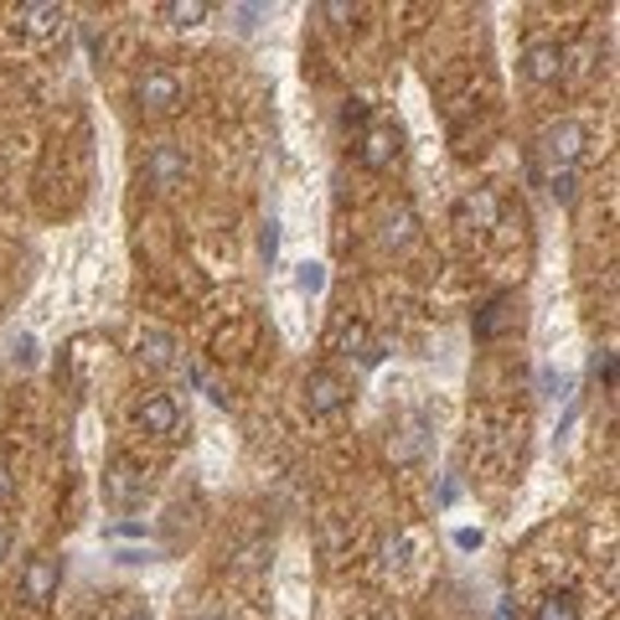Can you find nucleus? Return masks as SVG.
Masks as SVG:
<instances>
[{"label": "nucleus", "instance_id": "11", "mask_svg": "<svg viewBox=\"0 0 620 620\" xmlns=\"http://www.w3.org/2000/svg\"><path fill=\"white\" fill-rule=\"evenodd\" d=\"M58 26H62V5H52V0L16 5V32H26V37H52Z\"/></svg>", "mask_w": 620, "mask_h": 620}, {"label": "nucleus", "instance_id": "20", "mask_svg": "<svg viewBox=\"0 0 620 620\" xmlns=\"http://www.w3.org/2000/svg\"><path fill=\"white\" fill-rule=\"evenodd\" d=\"M336 347L347 351V357H351V351H357V357H362V351L372 347V342H368V326H362V321H351V326L342 331V342H336Z\"/></svg>", "mask_w": 620, "mask_h": 620}, {"label": "nucleus", "instance_id": "22", "mask_svg": "<svg viewBox=\"0 0 620 620\" xmlns=\"http://www.w3.org/2000/svg\"><path fill=\"white\" fill-rule=\"evenodd\" d=\"M295 285H300L306 295H315L321 285H326V270H321V264H300V274H295Z\"/></svg>", "mask_w": 620, "mask_h": 620}, {"label": "nucleus", "instance_id": "1", "mask_svg": "<svg viewBox=\"0 0 620 620\" xmlns=\"http://www.w3.org/2000/svg\"><path fill=\"white\" fill-rule=\"evenodd\" d=\"M584 145H589V130H584L580 119H559V124H548L538 135V155L553 171H574L584 160Z\"/></svg>", "mask_w": 620, "mask_h": 620}, {"label": "nucleus", "instance_id": "29", "mask_svg": "<svg viewBox=\"0 0 620 620\" xmlns=\"http://www.w3.org/2000/svg\"><path fill=\"white\" fill-rule=\"evenodd\" d=\"M196 620H223V616H196Z\"/></svg>", "mask_w": 620, "mask_h": 620}, {"label": "nucleus", "instance_id": "4", "mask_svg": "<svg viewBox=\"0 0 620 620\" xmlns=\"http://www.w3.org/2000/svg\"><path fill=\"white\" fill-rule=\"evenodd\" d=\"M187 176H192V160H187L181 145H155V151L145 155V181H151L155 192H176Z\"/></svg>", "mask_w": 620, "mask_h": 620}, {"label": "nucleus", "instance_id": "24", "mask_svg": "<svg viewBox=\"0 0 620 620\" xmlns=\"http://www.w3.org/2000/svg\"><path fill=\"white\" fill-rule=\"evenodd\" d=\"M595 372H600L605 393H610V388H616V351H600V357H595Z\"/></svg>", "mask_w": 620, "mask_h": 620}, {"label": "nucleus", "instance_id": "28", "mask_svg": "<svg viewBox=\"0 0 620 620\" xmlns=\"http://www.w3.org/2000/svg\"><path fill=\"white\" fill-rule=\"evenodd\" d=\"M11 559V533H5V527H0V563Z\"/></svg>", "mask_w": 620, "mask_h": 620}, {"label": "nucleus", "instance_id": "7", "mask_svg": "<svg viewBox=\"0 0 620 620\" xmlns=\"http://www.w3.org/2000/svg\"><path fill=\"white\" fill-rule=\"evenodd\" d=\"M398 151H404V135H398L393 124H372L368 135H362V145H357V160H362L368 171H388V166L398 160Z\"/></svg>", "mask_w": 620, "mask_h": 620}, {"label": "nucleus", "instance_id": "21", "mask_svg": "<svg viewBox=\"0 0 620 620\" xmlns=\"http://www.w3.org/2000/svg\"><path fill=\"white\" fill-rule=\"evenodd\" d=\"M368 119H372V104H368V98H347V104H342V124H347V130H351V124L362 130Z\"/></svg>", "mask_w": 620, "mask_h": 620}, {"label": "nucleus", "instance_id": "25", "mask_svg": "<svg viewBox=\"0 0 620 620\" xmlns=\"http://www.w3.org/2000/svg\"><path fill=\"white\" fill-rule=\"evenodd\" d=\"M11 497H16V481H11V465L0 461V506L11 502Z\"/></svg>", "mask_w": 620, "mask_h": 620}, {"label": "nucleus", "instance_id": "26", "mask_svg": "<svg viewBox=\"0 0 620 620\" xmlns=\"http://www.w3.org/2000/svg\"><path fill=\"white\" fill-rule=\"evenodd\" d=\"M455 542H461V548H481V533H470V527H461V533H455Z\"/></svg>", "mask_w": 620, "mask_h": 620}, {"label": "nucleus", "instance_id": "13", "mask_svg": "<svg viewBox=\"0 0 620 620\" xmlns=\"http://www.w3.org/2000/svg\"><path fill=\"white\" fill-rule=\"evenodd\" d=\"M140 368H151V372L181 368V357H176V342L166 336V331H145V336H140Z\"/></svg>", "mask_w": 620, "mask_h": 620}, {"label": "nucleus", "instance_id": "15", "mask_svg": "<svg viewBox=\"0 0 620 620\" xmlns=\"http://www.w3.org/2000/svg\"><path fill=\"white\" fill-rule=\"evenodd\" d=\"M533 620H584V616H580V600H574L569 589H553V595L538 605V616Z\"/></svg>", "mask_w": 620, "mask_h": 620}, {"label": "nucleus", "instance_id": "2", "mask_svg": "<svg viewBox=\"0 0 620 620\" xmlns=\"http://www.w3.org/2000/svg\"><path fill=\"white\" fill-rule=\"evenodd\" d=\"M181 98H187V88H181L176 68H166V62H151V68L140 73L135 104L145 109V115H176V109H181Z\"/></svg>", "mask_w": 620, "mask_h": 620}, {"label": "nucleus", "instance_id": "14", "mask_svg": "<svg viewBox=\"0 0 620 620\" xmlns=\"http://www.w3.org/2000/svg\"><path fill=\"white\" fill-rule=\"evenodd\" d=\"M506 326H512V295H497V300H491V306L476 315V336H481V342H491V336H502Z\"/></svg>", "mask_w": 620, "mask_h": 620}, {"label": "nucleus", "instance_id": "3", "mask_svg": "<svg viewBox=\"0 0 620 620\" xmlns=\"http://www.w3.org/2000/svg\"><path fill=\"white\" fill-rule=\"evenodd\" d=\"M62 584V559L58 553H32L26 569H21V600L26 605H52Z\"/></svg>", "mask_w": 620, "mask_h": 620}, {"label": "nucleus", "instance_id": "23", "mask_svg": "<svg viewBox=\"0 0 620 620\" xmlns=\"http://www.w3.org/2000/svg\"><path fill=\"white\" fill-rule=\"evenodd\" d=\"M259 253H264L270 264H274V253H279V223H274V217L264 223V233H259Z\"/></svg>", "mask_w": 620, "mask_h": 620}, {"label": "nucleus", "instance_id": "17", "mask_svg": "<svg viewBox=\"0 0 620 620\" xmlns=\"http://www.w3.org/2000/svg\"><path fill=\"white\" fill-rule=\"evenodd\" d=\"M264 563H270V542L259 538V542H243V548H238V559H233V569H238V574H259Z\"/></svg>", "mask_w": 620, "mask_h": 620}, {"label": "nucleus", "instance_id": "5", "mask_svg": "<svg viewBox=\"0 0 620 620\" xmlns=\"http://www.w3.org/2000/svg\"><path fill=\"white\" fill-rule=\"evenodd\" d=\"M351 404V388L336 378V372H310L306 378V408L310 419H331V414H342Z\"/></svg>", "mask_w": 620, "mask_h": 620}, {"label": "nucleus", "instance_id": "9", "mask_svg": "<svg viewBox=\"0 0 620 620\" xmlns=\"http://www.w3.org/2000/svg\"><path fill=\"white\" fill-rule=\"evenodd\" d=\"M135 425L145 434H176L181 429V404H176L171 393H145L135 408Z\"/></svg>", "mask_w": 620, "mask_h": 620}, {"label": "nucleus", "instance_id": "16", "mask_svg": "<svg viewBox=\"0 0 620 620\" xmlns=\"http://www.w3.org/2000/svg\"><path fill=\"white\" fill-rule=\"evenodd\" d=\"M166 16H171V26H202V21L213 16V5L207 0H171Z\"/></svg>", "mask_w": 620, "mask_h": 620}, {"label": "nucleus", "instance_id": "27", "mask_svg": "<svg viewBox=\"0 0 620 620\" xmlns=\"http://www.w3.org/2000/svg\"><path fill=\"white\" fill-rule=\"evenodd\" d=\"M119 620H155V616H151V610H145V605H135V610H124V616H119Z\"/></svg>", "mask_w": 620, "mask_h": 620}, {"label": "nucleus", "instance_id": "10", "mask_svg": "<svg viewBox=\"0 0 620 620\" xmlns=\"http://www.w3.org/2000/svg\"><path fill=\"white\" fill-rule=\"evenodd\" d=\"M523 73L533 78V83H559V78L569 73V52H563L559 41H533L523 52Z\"/></svg>", "mask_w": 620, "mask_h": 620}, {"label": "nucleus", "instance_id": "6", "mask_svg": "<svg viewBox=\"0 0 620 620\" xmlns=\"http://www.w3.org/2000/svg\"><path fill=\"white\" fill-rule=\"evenodd\" d=\"M145 491H151V476H145L135 461L119 455V461L109 465V476H104V497L115 506H135V502H145Z\"/></svg>", "mask_w": 620, "mask_h": 620}, {"label": "nucleus", "instance_id": "19", "mask_svg": "<svg viewBox=\"0 0 620 620\" xmlns=\"http://www.w3.org/2000/svg\"><path fill=\"white\" fill-rule=\"evenodd\" d=\"M548 192H553V202H563V207H569V202H574V192H580V176H574V171H553V176H548Z\"/></svg>", "mask_w": 620, "mask_h": 620}, {"label": "nucleus", "instance_id": "18", "mask_svg": "<svg viewBox=\"0 0 620 620\" xmlns=\"http://www.w3.org/2000/svg\"><path fill=\"white\" fill-rule=\"evenodd\" d=\"M315 11H321L331 26H342V32H347V26H357V16H362V5H351V0H321Z\"/></svg>", "mask_w": 620, "mask_h": 620}, {"label": "nucleus", "instance_id": "8", "mask_svg": "<svg viewBox=\"0 0 620 620\" xmlns=\"http://www.w3.org/2000/svg\"><path fill=\"white\" fill-rule=\"evenodd\" d=\"M497 217H502V202H497V192H486V187H476V192H465L461 202H455V223H461L465 233L497 228Z\"/></svg>", "mask_w": 620, "mask_h": 620}, {"label": "nucleus", "instance_id": "12", "mask_svg": "<svg viewBox=\"0 0 620 620\" xmlns=\"http://www.w3.org/2000/svg\"><path fill=\"white\" fill-rule=\"evenodd\" d=\"M419 238V213L408 207V202H398V207H388V217H383V243L393 253H404L408 243Z\"/></svg>", "mask_w": 620, "mask_h": 620}]
</instances>
